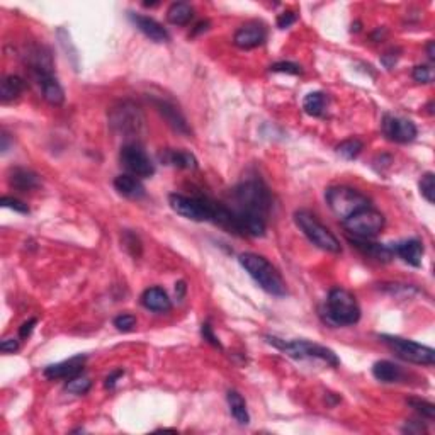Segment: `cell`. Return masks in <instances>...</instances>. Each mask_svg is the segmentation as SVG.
I'll return each mask as SVG.
<instances>
[{"instance_id": "obj_44", "label": "cell", "mask_w": 435, "mask_h": 435, "mask_svg": "<svg viewBox=\"0 0 435 435\" xmlns=\"http://www.w3.org/2000/svg\"><path fill=\"white\" fill-rule=\"evenodd\" d=\"M427 54H429L430 60H435V43L434 41H429V45H427Z\"/></svg>"}, {"instance_id": "obj_1", "label": "cell", "mask_w": 435, "mask_h": 435, "mask_svg": "<svg viewBox=\"0 0 435 435\" xmlns=\"http://www.w3.org/2000/svg\"><path fill=\"white\" fill-rule=\"evenodd\" d=\"M235 213L240 235L264 237L267 230V216L272 209V194L260 179H246L233 189Z\"/></svg>"}, {"instance_id": "obj_11", "label": "cell", "mask_w": 435, "mask_h": 435, "mask_svg": "<svg viewBox=\"0 0 435 435\" xmlns=\"http://www.w3.org/2000/svg\"><path fill=\"white\" fill-rule=\"evenodd\" d=\"M119 162L128 170V173L138 177V179H150L155 173V163L148 157L147 151L140 145L129 143L121 148Z\"/></svg>"}, {"instance_id": "obj_6", "label": "cell", "mask_w": 435, "mask_h": 435, "mask_svg": "<svg viewBox=\"0 0 435 435\" xmlns=\"http://www.w3.org/2000/svg\"><path fill=\"white\" fill-rule=\"evenodd\" d=\"M295 223L304 233V237L311 242L318 248L325 250L330 253H340L342 246H340L339 238L325 226L321 221L313 213L306 211V209H299L295 213Z\"/></svg>"}, {"instance_id": "obj_4", "label": "cell", "mask_w": 435, "mask_h": 435, "mask_svg": "<svg viewBox=\"0 0 435 435\" xmlns=\"http://www.w3.org/2000/svg\"><path fill=\"white\" fill-rule=\"evenodd\" d=\"M266 340L267 343L274 346L275 349L282 350L289 357L298 359V361L318 359V361H323L328 365H332V368H339L340 365V359L337 357V354L332 349H328V347L320 346V343L308 342V340H291V342H286V340L277 339L274 335H267Z\"/></svg>"}, {"instance_id": "obj_23", "label": "cell", "mask_w": 435, "mask_h": 435, "mask_svg": "<svg viewBox=\"0 0 435 435\" xmlns=\"http://www.w3.org/2000/svg\"><path fill=\"white\" fill-rule=\"evenodd\" d=\"M160 162L165 163L169 167H176V169H186V170H194L198 169V160L189 151L182 150H163L160 155Z\"/></svg>"}, {"instance_id": "obj_19", "label": "cell", "mask_w": 435, "mask_h": 435, "mask_svg": "<svg viewBox=\"0 0 435 435\" xmlns=\"http://www.w3.org/2000/svg\"><path fill=\"white\" fill-rule=\"evenodd\" d=\"M9 186L21 192H31L41 187V179L32 170L16 167V169H10L9 172Z\"/></svg>"}, {"instance_id": "obj_17", "label": "cell", "mask_w": 435, "mask_h": 435, "mask_svg": "<svg viewBox=\"0 0 435 435\" xmlns=\"http://www.w3.org/2000/svg\"><path fill=\"white\" fill-rule=\"evenodd\" d=\"M129 21L135 24L140 32H143L150 41L153 43H167L170 41V34L160 23H157L151 17L143 16V14H133L129 12Z\"/></svg>"}, {"instance_id": "obj_27", "label": "cell", "mask_w": 435, "mask_h": 435, "mask_svg": "<svg viewBox=\"0 0 435 435\" xmlns=\"http://www.w3.org/2000/svg\"><path fill=\"white\" fill-rule=\"evenodd\" d=\"M194 17V9L186 2H173L167 10V21L173 26H186Z\"/></svg>"}, {"instance_id": "obj_14", "label": "cell", "mask_w": 435, "mask_h": 435, "mask_svg": "<svg viewBox=\"0 0 435 435\" xmlns=\"http://www.w3.org/2000/svg\"><path fill=\"white\" fill-rule=\"evenodd\" d=\"M31 74L39 89H41L46 103H50L52 106H61L65 100V92L53 72H31Z\"/></svg>"}, {"instance_id": "obj_20", "label": "cell", "mask_w": 435, "mask_h": 435, "mask_svg": "<svg viewBox=\"0 0 435 435\" xmlns=\"http://www.w3.org/2000/svg\"><path fill=\"white\" fill-rule=\"evenodd\" d=\"M114 189L126 199H133V201H138V199H143L145 194H147V189H145L143 182L131 173H121L114 179Z\"/></svg>"}, {"instance_id": "obj_28", "label": "cell", "mask_w": 435, "mask_h": 435, "mask_svg": "<svg viewBox=\"0 0 435 435\" xmlns=\"http://www.w3.org/2000/svg\"><path fill=\"white\" fill-rule=\"evenodd\" d=\"M326 104H328V97L323 92H310L303 100V109L306 114L313 116V118H320L323 116Z\"/></svg>"}, {"instance_id": "obj_18", "label": "cell", "mask_w": 435, "mask_h": 435, "mask_svg": "<svg viewBox=\"0 0 435 435\" xmlns=\"http://www.w3.org/2000/svg\"><path fill=\"white\" fill-rule=\"evenodd\" d=\"M393 250L394 255L400 257L403 262L410 264L413 267L422 266V257H423V244L416 238H410V240L398 242V244L390 245Z\"/></svg>"}, {"instance_id": "obj_43", "label": "cell", "mask_w": 435, "mask_h": 435, "mask_svg": "<svg viewBox=\"0 0 435 435\" xmlns=\"http://www.w3.org/2000/svg\"><path fill=\"white\" fill-rule=\"evenodd\" d=\"M0 140H2V147H0V150H2V153H6V151L9 150V135L2 133Z\"/></svg>"}, {"instance_id": "obj_13", "label": "cell", "mask_w": 435, "mask_h": 435, "mask_svg": "<svg viewBox=\"0 0 435 435\" xmlns=\"http://www.w3.org/2000/svg\"><path fill=\"white\" fill-rule=\"evenodd\" d=\"M266 39H267V28L264 26L262 23H257V21L238 28L233 36L235 46H238L240 50L257 48V46L264 45Z\"/></svg>"}, {"instance_id": "obj_2", "label": "cell", "mask_w": 435, "mask_h": 435, "mask_svg": "<svg viewBox=\"0 0 435 435\" xmlns=\"http://www.w3.org/2000/svg\"><path fill=\"white\" fill-rule=\"evenodd\" d=\"M238 262H240V266L244 267L245 272H248L250 277L259 284L260 289H264V291L269 293L272 296H277V298H282V296L288 295L286 281L266 257L259 255V253L245 252L242 253Z\"/></svg>"}, {"instance_id": "obj_10", "label": "cell", "mask_w": 435, "mask_h": 435, "mask_svg": "<svg viewBox=\"0 0 435 435\" xmlns=\"http://www.w3.org/2000/svg\"><path fill=\"white\" fill-rule=\"evenodd\" d=\"M169 204L177 215L191 221H213L215 218V202L202 198H189L184 194H170Z\"/></svg>"}, {"instance_id": "obj_7", "label": "cell", "mask_w": 435, "mask_h": 435, "mask_svg": "<svg viewBox=\"0 0 435 435\" xmlns=\"http://www.w3.org/2000/svg\"><path fill=\"white\" fill-rule=\"evenodd\" d=\"M109 126L112 131L118 135H123L126 138L138 136L145 128V116L141 109L136 104L129 103V100H123V103L116 104L109 111Z\"/></svg>"}, {"instance_id": "obj_45", "label": "cell", "mask_w": 435, "mask_h": 435, "mask_svg": "<svg viewBox=\"0 0 435 435\" xmlns=\"http://www.w3.org/2000/svg\"><path fill=\"white\" fill-rule=\"evenodd\" d=\"M208 26H209V23H208V21H202V23H199V24H198V26H195V28H198V29H195V31H194V32H192V34H198V32H201V31H206V29H208Z\"/></svg>"}, {"instance_id": "obj_8", "label": "cell", "mask_w": 435, "mask_h": 435, "mask_svg": "<svg viewBox=\"0 0 435 435\" xmlns=\"http://www.w3.org/2000/svg\"><path fill=\"white\" fill-rule=\"evenodd\" d=\"M342 224L347 233L354 235V238L371 240V238H376L384 230L386 218L378 209L369 206V208L361 209L355 215L343 220Z\"/></svg>"}, {"instance_id": "obj_24", "label": "cell", "mask_w": 435, "mask_h": 435, "mask_svg": "<svg viewBox=\"0 0 435 435\" xmlns=\"http://www.w3.org/2000/svg\"><path fill=\"white\" fill-rule=\"evenodd\" d=\"M372 376L376 379L381 381V383L386 384H393V383H400L401 379L405 378L403 369L398 364L391 361H378L374 365H372Z\"/></svg>"}, {"instance_id": "obj_34", "label": "cell", "mask_w": 435, "mask_h": 435, "mask_svg": "<svg viewBox=\"0 0 435 435\" xmlns=\"http://www.w3.org/2000/svg\"><path fill=\"white\" fill-rule=\"evenodd\" d=\"M413 81L418 83H430L434 81V70L429 65H418L413 68Z\"/></svg>"}, {"instance_id": "obj_37", "label": "cell", "mask_w": 435, "mask_h": 435, "mask_svg": "<svg viewBox=\"0 0 435 435\" xmlns=\"http://www.w3.org/2000/svg\"><path fill=\"white\" fill-rule=\"evenodd\" d=\"M123 244H125L126 248L131 252V255H135V257L141 255V242L135 233H129V231H126L125 238H123Z\"/></svg>"}, {"instance_id": "obj_31", "label": "cell", "mask_w": 435, "mask_h": 435, "mask_svg": "<svg viewBox=\"0 0 435 435\" xmlns=\"http://www.w3.org/2000/svg\"><path fill=\"white\" fill-rule=\"evenodd\" d=\"M418 189H420V194H422L423 198H425L427 201L430 202V204H434V201H435V176L432 172L423 173L422 179H420V182H418Z\"/></svg>"}, {"instance_id": "obj_22", "label": "cell", "mask_w": 435, "mask_h": 435, "mask_svg": "<svg viewBox=\"0 0 435 435\" xmlns=\"http://www.w3.org/2000/svg\"><path fill=\"white\" fill-rule=\"evenodd\" d=\"M350 244L354 246H357L364 255L371 257V259L378 260V262H390L394 257L393 250H391L390 245H383V244H372L369 240H362V238H349Z\"/></svg>"}, {"instance_id": "obj_3", "label": "cell", "mask_w": 435, "mask_h": 435, "mask_svg": "<svg viewBox=\"0 0 435 435\" xmlns=\"http://www.w3.org/2000/svg\"><path fill=\"white\" fill-rule=\"evenodd\" d=\"M321 317L332 326H350L361 320V306L352 293L335 288L328 293Z\"/></svg>"}, {"instance_id": "obj_21", "label": "cell", "mask_w": 435, "mask_h": 435, "mask_svg": "<svg viewBox=\"0 0 435 435\" xmlns=\"http://www.w3.org/2000/svg\"><path fill=\"white\" fill-rule=\"evenodd\" d=\"M141 304L155 313H167L172 310V301L162 288H148L141 295Z\"/></svg>"}, {"instance_id": "obj_30", "label": "cell", "mask_w": 435, "mask_h": 435, "mask_svg": "<svg viewBox=\"0 0 435 435\" xmlns=\"http://www.w3.org/2000/svg\"><path fill=\"white\" fill-rule=\"evenodd\" d=\"M90 388H92V381H90L87 376H75V378L68 379L67 386H65V390L68 391V393L72 394H77V396H81V394H85L89 393Z\"/></svg>"}, {"instance_id": "obj_9", "label": "cell", "mask_w": 435, "mask_h": 435, "mask_svg": "<svg viewBox=\"0 0 435 435\" xmlns=\"http://www.w3.org/2000/svg\"><path fill=\"white\" fill-rule=\"evenodd\" d=\"M379 340L383 343H386L403 361L418 365H434L435 352L432 347L422 346L418 342H413V340L401 339V337L394 335H379Z\"/></svg>"}, {"instance_id": "obj_42", "label": "cell", "mask_w": 435, "mask_h": 435, "mask_svg": "<svg viewBox=\"0 0 435 435\" xmlns=\"http://www.w3.org/2000/svg\"><path fill=\"white\" fill-rule=\"evenodd\" d=\"M125 374V372L121 371V369H118V371H114V372H111V374L107 376L106 378V383H104V386L106 388H109V390H112V388L116 386V383H118V379L121 378V376Z\"/></svg>"}, {"instance_id": "obj_36", "label": "cell", "mask_w": 435, "mask_h": 435, "mask_svg": "<svg viewBox=\"0 0 435 435\" xmlns=\"http://www.w3.org/2000/svg\"><path fill=\"white\" fill-rule=\"evenodd\" d=\"M2 206L3 208L14 209V211H17V213H23V215H29V206L26 204V202L19 201V199H16V198H10V195H3Z\"/></svg>"}, {"instance_id": "obj_40", "label": "cell", "mask_w": 435, "mask_h": 435, "mask_svg": "<svg viewBox=\"0 0 435 435\" xmlns=\"http://www.w3.org/2000/svg\"><path fill=\"white\" fill-rule=\"evenodd\" d=\"M0 350L3 354H14L19 350V342L17 339H3L2 343H0Z\"/></svg>"}, {"instance_id": "obj_41", "label": "cell", "mask_w": 435, "mask_h": 435, "mask_svg": "<svg viewBox=\"0 0 435 435\" xmlns=\"http://www.w3.org/2000/svg\"><path fill=\"white\" fill-rule=\"evenodd\" d=\"M36 323H38V320H36V318H29L28 321H24V323L21 325V328H19L21 339H28V337H31V333H32V330H34Z\"/></svg>"}, {"instance_id": "obj_16", "label": "cell", "mask_w": 435, "mask_h": 435, "mask_svg": "<svg viewBox=\"0 0 435 435\" xmlns=\"http://www.w3.org/2000/svg\"><path fill=\"white\" fill-rule=\"evenodd\" d=\"M85 355H75V357L67 359L58 364H52L45 368L43 374L48 379H72L75 376L82 374L83 364H85Z\"/></svg>"}, {"instance_id": "obj_29", "label": "cell", "mask_w": 435, "mask_h": 435, "mask_svg": "<svg viewBox=\"0 0 435 435\" xmlns=\"http://www.w3.org/2000/svg\"><path fill=\"white\" fill-rule=\"evenodd\" d=\"M362 150H364V143H362L361 140H357V138H350V140L342 141V143L337 147V153H339L340 157L346 158V160H354V158H357Z\"/></svg>"}, {"instance_id": "obj_25", "label": "cell", "mask_w": 435, "mask_h": 435, "mask_svg": "<svg viewBox=\"0 0 435 435\" xmlns=\"http://www.w3.org/2000/svg\"><path fill=\"white\" fill-rule=\"evenodd\" d=\"M228 407H230V413L235 420H237L240 425H248L250 423V415L248 410H246V403L240 393L237 390H230L226 394Z\"/></svg>"}, {"instance_id": "obj_35", "label": "cell", "mask_w": 435, "mask_h": 435, "mask_svg": "<svg viewBox=\"0 0 435 435\" xmlns=\"http://www.w3.org/2000/svg\"><path fill=\"white\" fill-rule=\"evenodd\" d=\"M270 72H275V74H288V75H299L301 67L296 63H291V61H277V63L270 65Z\"/></svg>"}, {"instance_id": "obj_38", "label": "cell", "mask_w": 435, "mask_h": 435, "mask_svg": "<svg viewBox=\"0 0 435 435\" xmlns=\"http://www.w3.org/2000/svg\"><path fill=\"white\" fill-rule=\"evenodd\" d=\"M201 335H202V339L208 340V342L211 343V346L218 347V349H223V346H221L220 339H218L215 333H213V328H211V325H209V323H202Z\"/></svg>"}, {"instance_id": "obj_33", "label": "cell", "mask_w": 435, "mask_h": 435, "mask_svg": "<svg viewBox=\"0 0 435 435\" xmlns=\"http://www.w3.org/2000/svg\"><path fill=\"white\" fill-rule=\"evenodd\" d=\"M114 326L119 332H131L136 326V317L129 313H123L119 317L114 318Z\"/></svg>"}, {"instance_id": "obj_5", "label": "cell", "mask_w": 435, "mask_h": 435, "mask_svg": "<svg viewBox=\"0 0 435 435\" xmlns=\"http://www.w3.org/2000/svg\"><path fill=\"white\" fill-rule=\"evenodd\" d=\"M325 199L333 215L340 218L342 221L355 215L357 211H361V209H365L371 206V199L368 195L347 186L330 187L325 192Z\"/></svg>"}, {"instance_id": "obj_12", "label": "cell", "mask_w": 435, "mask_h": 435, "mask_svg": "<svg viewBox=\"0 0 435 435\" xmlns=\"http://www.w3.org/2000/svg\"><path fill=\"white\" fill-rule=\"evenodd\" d=\"M381 128H383V135L394 143H410L418 135V129L410 119L398 118V116H384Z\"/></svg>"}, {"instance_id": "obj_26", "label": "cell", "mask_w": 435, "mask_h": 435, "mask_svg": "<svg viewBox=\"0 0 435 435\" xmlns=\"http://www.w3.org/2000/svg\"><path fill=\"white\" fill-rule=\"evenodd\" d=\"M24 87H26V83H24L23 78L17 77V75H7V77H3L2 83H0V99H2V103L7 104L16 100L23 94Z\"/></svg>"}, {"instance_id": "obj_32", "label": "cell", "mask_w": 435, "mask_h": 435, "mask_svg": "<svg viewBox=\"0 0 435 435\" xmlns=\"http://www.w3.org/2000/svg\"><path fill=\"white\" fill-rule=\"evenodd\" d=\"M407 403H408L410 407H412L413 410H415L416 413H420V415H422L423 418H429V420L434 418V415H435V407H434V403H430V401L418 400V398H410Z\"/></svg>"}, {"instance_id": "obj_15", "label": "cell", "mask_w": 435, "mask_h": 435, "mask_svg": "<svg viewBox=\"0 0 435 435\" xmlns=\"http://www.w3.org/2000/svg\"><path fill=\"white\" fill-rule=\"evenodd\" d=\"M151 104H153L155 109L162 114V118L165 119L167 125L173 129V131L180 133V135H191V128L187 125L186 118H184L182 112L179 111L172 103L165 99H151Z\"/></svg>"}, {"instance_id": "obj_39", "label": "cell", "mask_w": 435, "mask_h": 435, "mask_svg": "<svg viewBox=\"0 0 435 435\" xmlns=\"http://www.w3.org/2000/svg\"><path fill=\"white\" fill-rule=\"evenodd\" d=\"M296 23V14L293 10H286V12L279 14L277 17V28L279 29H288L289 26Z\"/></svg>"}]
</instances>
